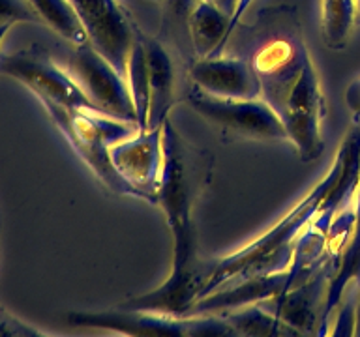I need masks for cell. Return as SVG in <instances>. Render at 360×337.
Instances as JSON below:
<instances>
[{
  "instance_id": "cell-23",
  "label": "cell",
  "mask_w": 360,
  "mask_h": 337,
  "mask_svg": "<svg viewBox=\"0 0 360 337\" xmlns=\"http://www.w3.org/2000/svg\"><path fill=\"white\" fill-rule=\"evenodd\" d=\"M207 2H212L214 6H218L219 10H224L225 13L233 15V11H235L236 2H238V0H207Z\"/></svg>"
},
{
  "instance_id": "cell-22",
  "label": "cell",
  "mask_w": 360,
  "mask_h": 337,
  "mask_svg": "<svg viewBox=\"0 0 360 337\" xmlns=\"http://www.w3.org/2000/svg\"><path fill=\"white\" fill-rule=\"evenodd\" d=\"M0 336L4 337H28V336H41V331L28 326L17 317L10 315L4 309H0Z\"/></svg>"
},
{
  "instance_id": "cell-17",
  "label": "cell",
  "mask_w": 360,
  "mask_h": 337,
  "mask_svg": "<svg viewBox=\"0 0 360 337\" xmlns=\"http://www.w3.org/2000/svg\"><path fill=\"white\" fill-rule=\"evenodd\" d=\"M221 315L227 324L233 328L236 336H255V337H291L302 336L297 328L287 324L278 315L264 308L263 303H252L244 308L231 309Z\"/></svg>"
},
{
  "instance_id": "cell-6",
  "label": "cell",
  "mask_w": 360,
  "mask_h": 337,
  "mask_svg": "<svg viewBox=\"0 0 360 337\" xmlns=\"http://www.w3.org/2000/svg\"><path fill=\"white\" fill-rule=\"evenodd\" d=\"M188 101L199 117L227 133L257 140H289L281 118L263 98H216L195 86Z\"/></svg>"
},
{
  "instance_id": "cell-7",
  "label": "cell",
  "mask_w": 360,
  "mask_h": 337,
  "mask_svg": "<svg viewBox=\"0 0 360 337\" xmlns=\"http://www.w3.org/2000/svg\"><path fill=\"white\" fill-rule=\"evenodd\" d=\"M66 70L101 114L137 124L128 81L94 45H77Z\"/></svg>"
},
{
  "instance_id": "cell-19",
  "label": "cell",
  "mask_w": 360,
  "mask_h": 337,
  "mask_svg": "<svg viewBox=\"0 0 360 337\" xmlns=\"http://www.w3.org/2000/svg\"><path fill=\"white\" fill-rule=\"evenodd\" d=\"M359 15L356 0H323L321 2V28L326 47L343 49Z\"/></svg>"
},
{
  "instance_id": "cell-20",
  "label": "cell",
  "mask_w": 360,
  "mask_h": 337,
  "mask_svg": "<svg viewBox=\"0 0 360 337\" xmlns=\"http://www.w3.org/2000/svg\"><path fill=\"white\" fill-rule=\"evenodd\" d=\"M129 92L134 98L135 112H137V126L139 129H148V114H150V90H148V66H146V53L143 45V36H137L128 58L126 70Z\"/></svg>"
},
{
  "instance_id": "cell-18",
  "label": "cell",
  "mask_w": 360,
  "mask_h": 337,
  "mask_svg": "<svg viewBox=\"0 0 360 337\" xmlns=\"http://www.w3.org/2000/svg\"><path fill=\"white\" fill-rule=\"evenodd\" d=\"M28 2L38 13L39 21L53 28L73 47L90 44L89 34L84 30L83 21L72 0H28Z\"/></svg>"
},
{
  "instance_id": "cell-25",
  "label": "cell",
  "mask_w": 360,
  "mask_h": 337,
  "mask_svg": "<svg viewBox=\"0 0 360 337\" xmlns=\"http://www.w3.org/2000/svg\"><path fill=\"white\" fill-rule=\"evenodd\" d=\"M171 2H174V4H182V2H184V0H171Z\"/></svg>"
},
{
  "instance_id": "cell-14",
  "label": "cell",
  "mask_w": 360,
  "mask_h": 337,
  "mask_svg": "<svg viewBox=\"0 0 360 337\" xmlns=\"http://www.w3.org/2000/svg\"><path fill=\"white\" fill-rule=\"evenodd\" d=\"M360 285V182L356 190V199H354V225L351 238L347 242V247L343 251L342 258L334 274L328 279V289H326L325 308H323V317H321L319 336L326 333V326L330 324V319L338 305L342 303L343 296L347 294L351 286Z\"/></svg>"
},
{
  "instance_id": "cell-1",
  "label": "cell",
  "mask_w": 360,
  "mask_h": 337,
  "mask_svg": "<svg viewBox=\"0 0 360 337\" xmlns=\"http://www.w3.org/2000/svg\"><path fill=\"white\" fill-rule=\"evenodd\" d=\"M188 152L169 118L163 124V173L156 202L162 208L174 240L173 272L162 286L141 296L118 303L126 309H145L158 313L186 317L191 303L201 294L207 260L197 255V236L191 210L195 199V182L186 161Z\"/></svg>"
},
{
  "instance_id": "cell-12",
  "label": "cell",
  "mask_w": 360,
  "mask_h": 337,
  "mask_svg": "<svg viewBox=\"0 0 360 337\" xmlns=\"http://www.w3.org/2000/svg\"><path fill=\"white\" fill-rule=\"evenodd\" d=\"M190 77L197 88L216 98L255 100L263 95L261 81L252 64L229 56H207L191 66Z\"/></svg>"
},
{
  "instance_id": "cell-2",
  "label": "cell",
  "mask_w": 360,
  "mask_h": 337,
  "mask_svg": "<svg viewBox=\"0 0 360 337\" xmlns=\"http://www.w3.org/2000/svg\"><path fill=\"white\" fill-rule=\"evenodd\" d=\"M340 173H342V156L336 152L325 178L319 180L314 185V190L308 195H304L298 204H295L280 221H276L263 234L253 238L238 251L207 260V275L199 298L208 296L231 283L248 279L253 275L274 274L289 268L295 251V242L306 229V225L325 206L326 197L330 193L332 185L336 184Z\"/></svg>"
},
{
  "instance_id": "cell-15",
  "label": "cell",
  "mask_w": 360,
  "mask_h": 337,
  "mask_svg": "<svg viewBox=\"0 0 360 337\" xmlns=\"http://www.w3.org/2000/svg\"><path fill=\"white\" fill-rule=\"evenodd\" d=\"M148 66V90H150V114L148 129L162 128L173 105V64L167 51L156 39L143 38Z\"/></svg>"
},
{
  "instance_id": "cell-11",
  "label": "cell",
  "mask_w": 360,
  "mask_h": 337,
  "mask_svg": "<svg viewBox=\"0 0 360 337\" xmlns=\"http://www.w3.org/2000/svg\"><path fill=\"white\" fill-rule=\"evenodd\" d=\"M308 58L306 47L291 38H272L257 51L252 66L261 81V98L272 109L280 105L297 83Z\"/></svg>"
},
{
  "instance_id": "cell-3",
  "label": "cell",
  "mask_w": 360,
  "mask_h": 337,
  "mask_svg": "<svg viewBox=\"0 0 360 337\" xmlns=\"http://www.w3.org/2000/svg\"><path fill=\"white\" fill-rule=\"evenodd\" d=\"M45 107V111L60 129V133L66 137L77 156L83 159L94 176L117 195H131V190L124 184V180L118 176L109 157V146L134 135L139 126L135 122L117 120L101 112H86L68 109L58 105L55 101L39 100Z\"/></svg>"
},
{
  "instance_id": "cell-10",
  "label": "cell",
  "mask_w": 360,
  "mask_h": 337,
  "mask_svg": "<svg viewBox=\"0 0 360 337\" xmlns=\"http://www.w3.org/2000/svg\"><path fill=\"white\" fill-rule=\"evenodd\" d=\"M90 44L126 77L137 34L117 0H72Z\"/></svg>"
},
{
  "instance_id": "cell-21",
  "label": "cell",
  "mask_w": 360,
  "mask_h": 337,
  "mask_svg": "<svg viewBox=\"0 0 360 337\" xmlns=\"http://www.w3.org/2000/svg\"><path fill=\"white\" fill-rule=\"evenodd\" d=\"M0 22H41L28 0H0Z\"/></svg>"
},
{
  "instance_id": "cell-4",
  "label": "cell",
  "mask_w": 360,
  "mask_h": 337,
  "mask_svg": "<svg viewBox=\"0 0 360 337\" xmlns=\"http://www.w3.org/2000/svg\"><path fill=\"white\" fill-rule=\"evenodd\" d=\"M70 326L105 330L122 336H176V337H210L236 336L221 315H180L158 313L145 309L111 308L101 311H72L66 315Z\"/></svg>"
},
{
  "instance_id": "cell-13",
  "label": "cell",
  "mask_w": 360,
  "mask_h": 337,
  "mask_svg": "<svg viewBox=\"0 0 360 337\" xmlns=\"http://www.w3.org/2000/svg\"><path fill=\"white\" fill-rule=\"evenodd\" d=\"M330 275V270H323L302 285L259 303H263L264 308L278 315L281 320H285L287 324L297 328L302 336H319Z\"/></svg>"
},
{
  "instance_id": "cell-26",
  "label": "cell",
  "mask_w": 360,
  "mask_h": 337,
  "mask_svg": "<svg viewBox=\"0 0 360 337\" xmlns=\"http://www.w3.org/2000/svg\"><path fill=\"white\" fill-rule=\"evenodd\" d=\"M356 8H359V15H360V0H356Z\"/></svg>"
},
{
  "instance_id": "cell-16",
  "label": "cell",
  "mask_w": 360,
  "mask_h": 337,
  "mask_svg": "<svg viewBox=\"0 0 360 337\" xmlns=\"http://www.w3.org/2000/svg\"><path fill=\"white\" fill-rule=\"evenodd\" d=\"M229 25L231 15L219 10L218 6L207 0H193L188 15V30L193 51L199 58L214 56L224 49L231 38Z\"/></svg>"
},
{
  "instance_id": "cell-8",
  "label": "cell",
  "mask_w": 360,
  "mask_h": 337,
  "mask_svg": "<svg viewBox=\"0 0 360 337\" xmlns=\"http://www.w3.org/2000/svg\"><path fill=\"white\" fill-rule=\"evenodd\" d=\"M0 73L25 84L38 100L55 101L75 111L100 112L70 72L56 66L41 53L19 51L0 56Z\"/></svg>"
},
{
  "instance_id": "cell-5",
  "label": "cell",
  "mask_w": 360,
  "mask_h": 337,
  "mask_svg": "<svg viewBox=\"0 0 360 337\" xmlns=\"http://www.w3.org/2000/svg\"><path fill=\"white\" fill-rule=\"evenodd\" d=\"M274 111L285 126L289 143L295 145L300 159L304 163L319 159L325 150V95L311 58L306 60L300 77Z\"/></svg>"
},
{
  "instance_id": "cell-9",
  "label": "cell",
  "mask_w": 360,
  "mask_h": 337,
  "mask_svg": "<svg viewBox=\"0 0 360 337\" xmlns=\"http://www.w3.org/2000/svg\"><path fill=\"white\" fill-rule=\"evenodd\" d=\"M109 157L131 195L154 204L163 173V126L137 129L109 146Z\"/></svg>"
},
{
  "instance_id": "cell-24",
  "label": "cell",
  "mask_w": 360,
  "mask_h": 337,
  "mask_svg": "<svg viewBox=\"0 0 360 337\" xmlns=\"http://www.w3.org/2000/svg\"><path fill=\"white\" fill-rule=\"evenodd\" d=\"M13 27V22H0V45L4 41L6 34L10 32V28Z\"/></svg>"
}]
</instances>
